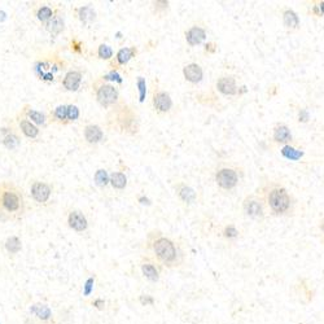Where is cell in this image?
I'll return each instance as SVG.
<instances>
[{"instance_id":"6da1fadb","label":"cell","mask_w":324,"mask_h":324,"mask_svg":"<svg viewBox=\"0 0 324 324\" xmlns=\"http://www.w3.org/2000/svg\"><path fill=\"white\" fill-rule=\"evenodd\" d=\"M26 214L24 191L13 182H0V222L21 221Z\"/></svg>"},{"instance_id":"7a4b0ae2","label":"cell","mask_w":324,"mask_h":324,"mask_svg":"<svg viewBox=\"0 0 324 324\" xmlns=\"http://www.w3.org/2000/svg\"><path fill=\"white\" fill-rule=\"evenodd\" d=\"M148 246L160 263L166 267H177L182 263L183 253L177 242L164 236L160 231H150L148 235Z\"/></svg>"},{"instance_id":"3957f363","label":"cell","mask_w":324,"mask_h":324,"mask_svg":"<svg viewBox=\"0 0 324 324\" xmlns=\"http://www.w3.org/2000/svg\"><path fill=\"white\" fill-rule=\"evenodd\" d=\"M106 127L125 135H135L139 131V120L130 105L121 101L108 112L105 118Z\"/></svg>"},{"instance_id":"277c9868","label":"cell","mask_w":324,"mask_h":324,"mask_svg":"<svg viewBox=\"0 0 324 324\" xmlns=\"http://www.w3.org/2000/svg\"><path fill=\"white\" fill-rule=\"evenodd\" d=\"M264 201L271 214L275 217L291 215L294 210V200L288 189L280 184H271L264 188Z\"/></svg>"},{"instance_id":"5b68a950","label":"cell","mask_w":324,"mask_h":324,"mask_svg":"<svg viewBox=\"0 0 324 324\" xmlns=\"http://www.w3.org/2000/svg\"><path fill=\"white\" fill-rule=\"evenodd\" d=\"M91 92L95 98L96 103L104 108L110 110L121 103L120 90L113 83L106 82L101 77H98L91 85Z\"/></svg>"},{"instance_id":"8992f818","label":"cell","mask_w":324,"mask_h":324,"mask_svg":"<svg viewBox=\"0 0 324 324\" xmlns=\"http://www.w3.org/2000/svg\"><path fill=\"white\" fill-rule=\"evenodd\" d=\"M68 63L59 56H52L51 59L39 61L35 64V73L42 81H52L58 71L64 70Z\"/></svg>"},{"instance_id":"52a82bcc","label":"cell","mask_w":324,"mask_h":324,"mask_svg":"<svg viewBox=\"0 0 324 324\" xmlns=\"http://www.w3.org/2000/svg\"><path fill=\"white\" fill-rule=\"evenodd\" d=\"M21 143L22 135L14 121L6 123L0 127V145L2 147L6 148L9 152H14L18 149Z\"/></svg>"},{"instance_id":"ba28073f","label":"cell","mask_w":324,"mask_h":324,"mask_svg":"<svg viewBox=\"0 0 324 324\" xmlns=\"http://www.w3.org/2000/svg\"><path fill=\"white\" fill-rule=\"evenodd\" d=\"M53 195V187L48 182L35 179L30 184V196L39 206H47L51 202Z\"/></svg>"},{"instance_id":"9c48e42d","label":"cell","mask_w":324,"mask_h":324,"mask_svg":"<svg viewBox=\"0 0 324 324\" xmlns=\"http://www.w3.org/2000/svg\"><path fill=\"white\" fill-rule=\"evenodd\" d=\"M239 182L240 178L239 174H237V170L231 166L221 167L215 173V183H217L218 188H221L222 191H232V189L237 187Z\"/></svg>"},{"instance_id":"30bf717a","label":"cell","mask_w":324,"mask_h":324,"mask_svg":"<svg viewBox=\"0 0 324 324\" xmlns=\"http://www.w3.org/2000/svg\"><path fill=\"white\" fill-rule=\"evenodd\" d=\"M242 212L248 218L254 221H262L264 218V202L263 197L257 195H249L242 201Z\"/></svg>"},{"instance_id":"8fae6325","label":"cell","mask_w":324,"mask_h":324,"mask_svg":"<svg viewBox=\"0 0 324 324\" xmlns=\"http://www.w3.org/2000/svg\"><path fill=\"white\" fill-rule=\"evenodd\" d=\"M152 105L158 116H166L173 109V99L167 91L156 86L152 93Z\"/></svg>"},{"instance_id":"7c38bea8","label":"cell","mask_w":324,"mask_h":324,"mask_svg":"<svg viewBox=\"0 0 324 324\" xmlns=\"http://www.w3.org/2000/svg\"><path fill=\"white\" fill-rule=\"evenodd\" d=\"M14 123L18 127L20 132H21L22 138L28 139L29 142H38L42 137V130L38 127V126L34 125L33 122L28 120L26 117L21 115V113H17L14 116Z\"/></svg>"},{"instance_id":"4fadbf2b","label":"cell","mask_w":324,"mask_h":324,"mask_svg":"<svg viewBox=\"0 0 324 324\" xmlns=\"http://www.w3.org/2000/svg\"><path fill=\"white\" fill-rule=\"evenodd\" d=\"M138 53H139V51H138V47L135 46L121 48L109 61L108 68H109V70H118L122 66L127 65L134 58H137Z\"/></svg>"},{"instance_id":"5bb4252c","label":"cell","mask_w":324,"mask_h":324,"mask_svg":"<svg viewBox=\"0 0 324 324\" xmlns=\"http://www.w3.org/2000/svg\"><path fill=\"white\" fill-rule=\"evenodd\" d=\"M66 224L71 231L77 234H83L88 230V219L85 213L79 209L69 210L66 214Z\"/></svg>"},{"instance_id":"9a60e30c","label":"cell","mask_w":324,"mask_h":324,"mask_svg":"<svg viewBox=\"0 0 324 324\" xmlns=\"http://www.w3.org/2000/svg\"><path fill=\"white\" fill-rule=\"evenodd\" d=\"M43 28L52 38H58L60 34L65 31V18H64L63 7H58L56 13L53 14V17L47 24L43 25Z\"/></svg>"},{"instance_id":"2e32d148","label":"cell","mask_w":324,"mask_h":324,"mask_svg":"<svg viewBox=\"0 0 324 324\" xmlns=\"http://www.w3.org/2000/svg\"><path fill=\"white\" fill-rule=\"evenodd\" d=\"M20 113H21L24 117L28 118L30 122H33L34 125L38 126L39 128H46L48 126V115H46L44 112H41V110L34 109L33 106L30 104H24L20 109Z\"/></svg>"},{"instance_id":"e0dca14e","label":"cell","mask_w":324,"mask_h":324,"mask_svg":"<svg viewBox=\"0 0 324 324\" xmlns=\"http://www.w3.org/2000/svg\"><path fill=\"white\" fill-rule=\"evenodd\" d=\"M83 81V71L81 69H70L61 79V86L68 92H75L79 90Z\"/></svg>"},{"instance_id":"ac0fdd59","label":"cell","mask_w":324,"mask_h":324,"mask_svg":"<svg viewBox=\"0 0 324 324\" xmlns=\"http://www.w3.org/2000/svg\"><path fill=\"white\" fill-rule=\"evenodd\" d=\"M83 139L88 145H98L104 140V130L96 123L83 126Z\"/></svg>"},{"instance_id":"d6986e66","label":"cell","mask_w":324,"mask_h":324,"mask_svg":"<svg viewBox=\"0 0 324 324\" xmlns=\"http://www.w3.org/2000/svg\"><path fill=\"white\" fill-rule=\"evenodd\" d=\"M73 14L74 18L78 20L83 26H87V25L93 24L98 18V13L93 9L92 6L87 4V6H81V7H74L73 8Z\"/></svg>"},{"instance_id":"ffe728a7","label":"cell","mask_w":324,"mask_h":324,"mask_svg":"<svg viewBox=\"0 0 324 324\" xmlns=\"http://www.w3.org/2000/svg\"><path fill=\"white\" fill-rule=\"evenodd\" d=\"M215 87L223 96H235L239 95V87H237L236 79L232 75H222L219 77Z\"/></svg>"},{"instance_id":"44dd1931","label":"cell","mask_w":324,"mask_h":324,"mask_svg":"<svg viewBox=\"0 0 324 324\" xmlns=\"http://www.w3.org/2000/svg\"><path fill=\"white\" fill-rule=\"evenodd\" d=\"M140 270H142L143 276L150 283H157L160 280V269L157 263L149 257H143L140 261Z\"/></svg>"},{"instance_id":"7402d4cb","label":"cell","mask_w":324,"mask_h":324,"mask_svg":"<svg viewBox=\"0 0 324 324\" xmlns=\"http://www.w3.org/2000/svg\"><path fill=\"white\" fill-rule=\"evenodd\" d=\"M184 38L189 47L200 46V44L206 39V29H205L204 26H200V25L189 26V28L185 30Z\"/></svg>"},{"instance_id":"603a6c76","label":"cell","mask_w":324,"mask_h":324,"mask_svg":"<svg viewBox=\"0 0 324 324\" xmlns=\"http://www.w3.org/2000/svg\"><path fill=\"white\" fill-rule=\"evenodd\" d=\"M174 188L178 199H179L184 205L189 206V205H192L194 202H196L197 194L191 185L185 184L184 182H178L177 184L174 185Z\"/></svg>"},{"instance_id":"cb8c5ba5","label":"cell","mask_w":324,"mask_h":324,"mask_svg":"<svg viewBox=\"0 0 324 324\" xmlns=\"http://www.w3.org/2000/svg\"><path fill=\"white\" fill-rule=\"evenodd\" d=\"M273 142L278 145H287L293 142L292 131L285 123H276L273 128Z\"/></svg>"},{"instance_id":"d4e9b609","label":"cell","mask_w":324,"mask_h":324,"mask_svg":"<svg viewBox=\"0 0 324 324\" xmlns=\"http://www.w3.org/2000/svg\"><path fill=\"white\" fill-rule=\"evenodd\" d=\"M183 75H184V79L187 82L192 83V85H197L204 78V70H202V68L199 64L191 63L187 64L183 68Z\"/></svg>"},{"instance_id":"484cf974","label":"cell","mask_w":324,"mask_h":324,"mask_svg":"<svg viewBox=\"0 0 324 324\" xmlns=\"http://www.w3.org/2000/svg\"><path fill=\"white\" fill-rule=\"evenodd\" d=\"M281 21H283V26L285 28V30L291 31V33L298 30L301 26L300 17L291 8H284L281 11Z\"/></svg>"},{"instance_id":"4316f807","label":"cell","mask_w":324,"mask_h":324,"mask_svg":"<svg viewBox=\"0 0 324 324\" xmlns=\"http://www.w3.org/2000/svg\"><path fill=\"white\" fill-rule=\"evenodd\" d=\"M59 6H53V4L49 3H43L41 6H38L36 8H34V17L41 22V25L43 26L44 24L49 21V20L53 17V14L56 13V9Z\"/></svg>"},{"instance_id":"83f0119b","label":"cell","mask_w":324,"mask_h":324,"mask_svg":"<svg viewBox=\"0 0 324 324\" xmlns=\"http://www.w3.org/2000/svg\"><path fill=\"white\" fill-rule=\"evenodd\" d=\"M29 311H30L31 315L35 316V318L38 319L39 321H42V323H48V321L52 320V316H53L51 308H49L47 303H33V305L30 306V309H29Z\"/></svg>"},{"instance_id":"f1b7e54d","label":"cell","mask_w":324,"mask_h":324,"mask_svg":"<svg viewBox=\"0 0 324 324\" xmlns=\"http://www.w3.org/2000/svg\"><path fill=\"white\" fill-rule=\"evenodd\" d=\"M48 123H56L59 126H69L66 118V105H59L52 109L48 115Z\"/></svg>"},{"instance_id":"f546056e","label":"cell","mask_w":324,"mask_h":324,"mask_svg":"<svg viewBox=\"0 0 324 324\" xmlns=\"http://www.w3.org/2000/svg\"><path fill=\"white\" fill-rule=\"evenodd\" d=\"M280 153L285 160L293 161V162L300 161L301 158H303V156H305V152H303L302 149H298V148L293 147L292 144L283 145V147L280 148Z\"/></svg>"},{"instance_id":"4dcf8cb0","label":"cell","mask_w":324,"mask_h":324,"mask_svg":"<svg viewBox=\"0 0 324 324\" xmlns=\"http://www.w3.org/2000/svg\"><path fill=\"white\" fill-rule=\"evenodd\" d=\"M4 249H6V252L9 256H17L22 251L21 239L18 236H16V235L8 236L6 239V241H4Z\"/></svg>"},{"instance_id":"1f68e13d","label":"cell","mask_w":324,"mask_h":324,"mask_svg":"<svg viewBox=\"0 0 324 324\" xmlns=\"http://www.w3.org/2000/svg\"><path fill=\"white\" fill-rule=\"evenodd\" d=\"M109 184L116 191H123L127 187V177L122 171H113L109 175Z\"/></svg>"},{"instance_id":"d6a6232c","label":"cell","mask_w":324,"mask_h":324,"mask_svg":"<svg viewBox=\"0 0 324 324\" xmlns=\"http://www.w3.org/2000/svg\"><path fill=\"white\" fill-rule=\"evenodd\" d=\"M96 56H98L99 60L103 61H110L115 56V52H113V48L108 44H99L98 51H96Z\"/></svg>"},{"instance_id":"836d02e7","label":"cell","mask_w":324,"mask_h":324,"mask_svg":"<svg viewBox=\"0 0 324 324\" xmlns=\"http://www.w3.org/2000/svg\"><path fill=\"white\" fill-rule=\"evenodd\" d=\"M93 182L99 188L104 189V188H106V185L109 184V174L105 169L96 170L95 175H93Z\"/></svg>"},{"instance_id":"e575fe53","label":"cell","mask_w":324,"mask_h":324,"mask_svg":"<svg viewBox=\"0 0 324 324\" xmlns=\"http://www.w3.org/2000/svg\"><path fill=\"white\" fill-rule=\"evenodd\" d=\"M170 7V2L167 0H156L150 3V12L155 16H160V14H165Z\"/></svg>"},{"instance_id":"d590c367","label":"cell","mask_w":324,"mask_h":324,"mask_svg":"<svg viewBox=\"0 0 324 324\" xmlns=\"http://www.w3.org/2000/svg\"><path fill=\"white\" fill-rule=\"evenodd\" d=\"M135 87H137L138 91V99H139L140 103H143V101L145 100V96H147V82H145L144 77H137Z\"/></svg>"},{"instance_id":"8d00e7d4","label":"cell","mask_w":324,"mask_h":324,"mask_svg":"<svg viewBox=\"0 0 324 324\" xmlns=\"http://www.w3.org/2000/svg\"><path fill=\"white\" fill-rule=\"evenodd\" d=\"M79 117H81V110H79L78 106L74 105V104H68L66 105V118H68L69 125L78 121Z\"/></svg>"},{"instance_id":"74e56055","label":"cell","mask_w":324,"mask_h":324,"mask_svg":"<svg viewBox=\"0 0 324 324\" xmlns=\"http://www.w3.org/2000/svg\"><path fill=\"white\" fill-rule=\"evenodd\" d=\"M240 235V231L236 228V226L234 224H227V226L223 227L222 230V236L226 240H235L237 239Z\"/></svg>"},{"instance_id":"f35d334b","label":"cell","mask_w":324,"mask_h":324,"mask_svg":"<svg viewBox=\"0 0 324 324\" xmlns=\"http://www.w3.org/2000/svg\"><path fill=\"white\" fill-rule=\"evenodd\" d=\"M95 281H96V276L92 275L90 278H87V280L83 284V289H82V294L83 297H90L91 294L93 293V289H95Z\"/></svg>"},{"instance_id":"ab89813d","label":"cell","mask_w":324,"mask_h":324,"mask_svg":"<svg viewBox=\"0 0 324 324\" xmlns=\"http://www.w3.org/2000/svg\"><path fill=\"white\" fill-rule=\"evenodd\" d=\"M101 78L104 79V81H106V82H109V83H118V85H121L122 83V77L120 75V73H118V70H109V73L108 74H104V75H100Z\"/></svg>"},{"instance_id":"60d3db41","label":"cell","mask_w":324,"mask_h":324,"mask_svg":"<svg viewBox=\"0 0 324 324\" xmlns=\"http://www.w3.org/2000/svg\"><path fill=\"white\" fill-rule=\"evenodd\" d=\"M311 14L315 17H324V2H315L311 4Z\"/></svg>"},{"instance_id":"b9f144b4","label":"cell","mask_w":324,"mask_h":324,"mask_svg":"<svg viewBox=\"0 0 324 324\" xmlns=\"http://www.w3.org/2000/svg\"><path fill=\"white\" fill-rule=\"evenodd\" d=\"M297 121L300 123H308L310 121V113H309L308 109H300L298 113H297Z\"/></svg>"},{"instance_id":"7bdbcfd3","label":"cell","mask_w":324,"mask_h":324,"mask_svg":"<svg viewBox=\"0 0 324 324\" xmlns=\"http://www.w3.org/2000/svg\"><path fill=\"white\" fill-rule=\"evenodd\" d=\"M139 302L142 303V306H150L155 303V298L149 294H140Z\"/></svg>"},{"instance_id":"ee69618b","label":"cell","mask_w":324,"mask_h":324,"mask_svg":"<svg viewBox=\"0 0 324 324\" xmlns=\"http://www.w3.org/2000/svg\"><path fill=\"white\" fill-rule=\"evenodd\" d=\"M105 305H106V302L103 300V298H95V300L92 301L93 308L98 309V310H100V311L105 310Z\"/></svg>"},{"instance_id":"f6af8a7d","label":"cell","mask_w":324,"mask_h":324,"mask_svg":"<svg viewBox=\"0 0 324 324\" xmlns=\"http://www.w3.org/2000/svg\"><path fill=\"white\" fill-rule=\"evenodd\" d=\"M137 200L140 205H145V206H150L152 205V201L147 196H143V195H138Z\"/></svg>"},{"instance_id":"bcb514c9","label":"cell","mask_w":324,"mask_h":324,"mask_svg":"<svg viewBox=\"0 0 324 324\" xmlns=\"http://www.w3.org/2000/svg\"><path fill=\"white\" fill-rule=\"evenodd\" d=\"M319 230H320V231L323 232V235H324V219H321L320 221V224H319Z\"/></svg>"},{"instance_id":"7dc6e473","label":"cell","mask_w":324,"mask_h":324,"mask_svg":"<svg viewBox=\"0 0 324 324\" xmlns=\"http://www.w3.org/2000/svg\"><path fill=\"white\" fill-rule=\"evenodd\" d=\"M24 324H35V321L31 320V319H26V320L24 321Z\"/></svg>"},{"instance_id":"c3c4849f","label":"cell","mask_w":324,"mask_h":324,"mask_svg":"<svg viewBox=\"0 0 324 324\" xmlns=\"http://www.w3.org/2000/svg\"><path fill=\"white\" fill-rule=\"evenodd\" d=\"M91 324H99V323H96V321H92V323H91Z\"/></svg>"}]
</instances>
